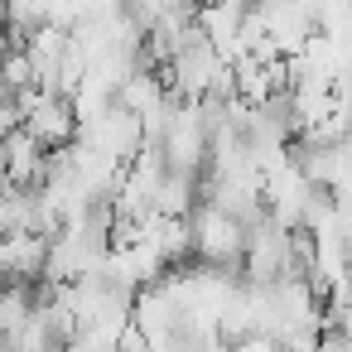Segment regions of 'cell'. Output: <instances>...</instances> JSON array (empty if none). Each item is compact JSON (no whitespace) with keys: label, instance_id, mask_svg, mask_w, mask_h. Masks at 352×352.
<instances>
[{"label":"cell","instance_id":"10","mask_svg":"<svg viewBox=\"0 0 352 352\" xmlns=\"http://www.w3.org/2000/svg\"><path fill=\"white\" fill-rule=\"evenodd\" d=\"M34 87V63L25 54V44H10V58H6V92H25Z\"/></svg>","mask_w":352,"mask_h":352},{"label":"cell","instance_id":"4","mask_svg":"<svg viewBox=\"0 0 352 352\" xmlns=\"http://www.w3.org/2000/svg\"><path fill=\"white\" fill-rule=\"evenodd\" d=\"M222 68H227V58H222L208 39H198L193 49H184V54L164 68V78H169V87H174L179 102H208V92H212V82H217Z\"/></svg>","mask_w":352,"mask_h":352},{"label":"cell","instance_id":"1","mask_svg":"<svg viewBox=\"0 0 352 352\" xmlns=\"http://www.w3.org/2000/svg\"><path fill=\"white\" fill-rule=\"evenodd\" d=\"M246 241H251V227H246L236 212H227V208H217V203H208V198L198 203V212H193V261H198V265L241 270Z\"/></svg>","mask_w":352,"mask_h":352},{"label":"cell","instance_id":"7","mask_svg":"<svg viewBox=\"0 0 352 352\" xmlns=\"http://www.w3.org/2000/svg\"><path fill=\"white\" fill-rule=\"evenodd\" d=\"M49 174V150L25 131H10L6 135V188H39Z\"/></svg>","mask_w":352,"mask_h":352},{"label":"cell","instance_id":"2","mask_svg":"<svg viewBox=\"0 0 352 352\" xmlns=\"http://www.w3.org/2000/svg\"><path fill=\"white\" fill-rule=\"evenodd\" d=\"M160 145H164L174 174H198L212 160V121H208L203 102H174Z\"/></svg>","mask_w":352,"mask_h":352},{"label":"cell","instance_id":"8","mask_svg":"<svg viewBox=\"0 0 352 352\" xmlns=\"http://www.w3.org/2000/svg\"><path fill=\"white\" fill-rule=\"evenodd\" d=\"M198 188H193V174H169L155 193V217H193L198 212Z\"/></svg>","mask_w":352,"mask_h":352},{"label":"cell","instance_id":"3","mask_svg":"<svg viewBox=\"0 0 352 352\" xmlns=\"http://www.w3.org/2000/svg\"><path fill=\"white\" fill-rule=\"evenodd\" d=\"M78 145H92V150H102V155H111V160L131 164V160H135V155L150 145V131H145V121H140L135 111L111 107L107 116H97L92 126H82Z\"/></svg>","mask_w":352,"mask_h":352},{"label":"cell","instance_id":"6","mask_svg":"<svg viewBox=\"0 0 352 352\" xmlns=\"http://www.w3.org/2000/svg\"><path fill=\"white\" fill-rule=\"evenodd\" d=\"M49 251H54V236L44 232H10L0 241V265H6L10 280H44L49 275Z\"/></svg>","mask_w":352,"mask_h":352},{"label":"cell","instance_id":"9","mask_svg":"<svg viewBox=\"0 0 352 352\" xmlns=\"http://www.w3.org/2000/svg\"><path fill=\"white\" fill-rule=\"evenodd\" d=\"M39 314V294L25 285V280H10V289H6V304H0V333H6V342L10 338H20L25 333V323Z\"/></svg>","mask_w":352,"mask_h":352},{"label":"cell","instance_id":"5","mask_svg":"<svg viewBox=\"0 0 352 352\" xmlns=\"http://www.w3.org/2000/svg\"><path fill=\"white\" fill-rule=\"evenodd\" d=\"M30 135L54 155V150H68V145H78V135H82V121H78V107L68 102V97H58V92H44V102L30 111Z\"/></svg>","mask_w":352,"mask_h":352}]
</instances>
